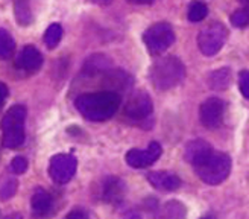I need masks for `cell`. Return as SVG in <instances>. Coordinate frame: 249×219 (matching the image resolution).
Segmentation results:
<instances>
[{"mask_svg": "<svg viewBox=\"0 0 249 219\" xmlns=\"http://www.w3.org/2000/svg\"><path fill=\"white\" fill-rule=\"evenodd\" d=\"M74 105L85 119L104 122L116 114L120 105V96L116 91L87 93L81 94Z\"/></svg>", "mask_w": 249, "mask_h": 219, "instance_id": "1", "label": "cell"}, {"mask_svg": "<svg viewBox=\"0 0 249 219\" xmlns=\"http://www.w3.org/2000/svg\"><path fill=\"white\" fill-rule=\"evenodd\" d=\"M185 78V67L177 56H166L158 59L151 67V79L155 89L164 91L177 87Z\"/></svg>", "mask_w": 249, "mask_h": 219, "instance_id": "2", "label": "cell"}, {"mask_svg": "<svg viewBox=\"0 0 249 219\" xmlns=\"http://www.w3.org/2000/svg\"><path fill=\"white\" fill-rule=\"evenodd\" d=\"M26 107H11L2 119L3 145L9 149H16L24 143V120H26Z\"/></svg>", "mask_w": 249, "mask_h": 219, "instance_id": "3", "label": "cell"}, {"mask_svg": "<svg viewBox=\"0 0 249 219\" xmlns=\"http://www.w3.org/2000/svg\"><path fill=\"white\" fill-rule=\"evenodd\" d=\"M231 172V158L223 152L211 154L207 160L196 167V174L205 184L217 186L222 181H225Z\"/></svg>", "mask_w": 249, "mask_h": 219, "instance_id": "4", "label": "cell"}, {"mask_svg": "<svg viewBox=\"0 0 249 219\" xmlns=\"http://www.w3.org/2000/svg\"><path fill=\"white\" fill-rule=\"evenodd\" d=\"M143 41L152 55H160L173 44L175 32L169 23H155L143 34Z\"/></svg>", "mask_w": 249, "mask_h": 219, "instance_id": "5", "label": "cell"}, {"mask_svg": "<svg viewBox=\"0 0 249 219\" xmlns=\"http://www.w3.org/2000/svg\"><path fill=\"white\" fill-rule=\"evenodd\" d=\"M227 29L222 23H210L197 35V46L205 56L216 55L227 40Z\"/></svg>", "mask_w": 249, "mask_h": 219, "instance_id": "6", "label": "cell"}, {"mask_svg": "<svg viewBox=\"0 0 249 219\" xmlns=\"http://www.w3.org/2000/svg\"><path fill=\"white\" fill-rule=\"evenodd\" d=\"M76 166L78 162L73 155L58 154L52 157L51 164H49V175L58 184H66V182H69L73 178L74 172H76Z\"/></svg>", "mask_w": 249, "mask_h": 219, "instance_id": "7", "label": "cell"}, {"mask_svg": "<svg viewBox=\"0 0 249 219\" xmlns=\"http://www.w3.org/2000/svg\"><path fill=\"white\" fill-rule=\"evenodd\" d=\"M225 105L219 97H208L201 104L199 108V119L201 124L208 129H216L222 125Z\"/></svg>", "mask_w": 249, "mask_h": 219, "instance_id": "8", "label": "cell"}, {"mask_svg": "<svg viewBox=\"0 0 249 219\" xmlns=\"http://www.w3.org/2000/svg\"><path fill=\"white\" fill-rule=\"evenodd\" d=\"M154 104L146 91H135L126 102L124 113L132 120H143L151 116Z\"/></svg>", "mask_w": 249, "mask_h": 219, "instance_id": "9", "label": "cell"}, {"mask_svg": "<svg viewBox=\"0 0 249 219\" xmlns=\"http://www.w3.org/2000/svg\"><path fill=\"white\" fill-rule=\"evenodd\" d=\"M161 155V146L157 142H152L147 149H131L126 152V163L131 167L143 169L154 164Z\"/></svg>", "mask_w": 249, "mask_h": 219, "instance_id": "10", "label": "cell"}, {"mask_svg": "<svg viewBox=\"0 0 249 219\" xmlns=\"http://www.w3.org/2000/svg\"><path fill=\"white\" fill-rule=\"evenodd\" d=\"M211 154H213V148L210 146V143L197 139V140H192L190 143H187L184 157L190 164L197 167V166H201Z\"/></svg>", "mask_w": 249, "mask_h": 219, "instance_id": "11", "label": "cell"}, {"mask_svg": "<svg viewBox=\"0 0 249 219\" xmlns=\"http://www.w3.org/2000/svg\"><path fill=\"white\" fill-rule=\"evenodd\" d=\"M16 66L24 72H36L43 66V55L34 46H24L16 59Z\"/></svg>", "mask_w": 249, "mask_h": 219, "instance_id": "12", "label": "cell"}, {"mask_svg": "<svg viewBox=\"0 0 249 219\" xmlns=\"http://www.w3.org/2000/svg\"><path fill=\"white\" fill-rule=\"evenodd\" d=\"M147 180L158 190L172 192V190L179 189V186H181L179 177L172 172H152L147 175Z\"/></svg>", "mask_w": 249, "mask_h": 219, "instance_id": "13", "label": "cell"}, {"mask_svg": "<svg viewBox=\"0 0 249 219\" xmlns=\"http://www.w3.org/2000/svg\"><path fill=\"white\" fill-rule=\"evenodd\" d=\"M31 202H32V212L36 216H46L52 210V197L43 187L35 189Z\"/></svg>", "mask_w": 249, "mask_h": 219, "instance_id": "14", "label": "cell"}, {"mask_svg": "<svg viewBox=\"0 0 249 219\" xmlns=\"http://www.w3.org/2000/svg\"><path fill=\"white\" fill-rule=\"evenodd\" d=\"M185 216L187 209L179 201H167L157 215L158 219H185Z\"/></svg>", "mask_w": 249, "mask_h": 219, "instance_id": "15", "label": "cell"}, {"mask_svg": "<svg viewBox=\"0 0 249 219\" xmlns=\"http://www.w3.org/2000/svg\"><path fill=\"white\" fill-rule=\"evenodd\" d=\"M231 70L230 69H219L216 72H211L208 76V85L214 90H227L231 85Z\"/></svg>", "mask_w": 249, "mask_h": 219, "instance_id": "16", "label": "cell"}, {"mask_svg": "<svg viewBox=\"0 0 249 219\" xmlns=\"http://www.w3.org/2000/svg\"><path fill=\"white\" fill-rule=\"evenodd\" d=\"M123 182L117 178H109L105 182V189H104V198L107 201L116 202L123 197Z\"/></svg>", "mask_w": 249, "mask_h": 219, "instance_id": "17", "label": "cell"}, {"mask_svg": "<svg viewBox=\"0 0 249 219\" xmlns=\"http://www.w3.org/2000/svg\"><path fill=\"white\" fill-rule=\"evenodd\" d=\"M16 41L12 38V35L6 31L0 28V58H9L14 52Z\"/></svg>", "mask_w": 249, "mask_h": 219, "instance_id": "18", "label": "cell"}, {"mask_svg": "<svg viewBox=\"0 0 249 219\" xmlns=\"http://www.w3.org/2000/svg\"><path fill=\"white\" fill-rule=\"evenodd\" d=\"M62 36V28L59 23H52L44 32V43L49 49H55Z\"/></svg>", "mask_w": 249, "mask_h": 219, "instance_id": "19", "label": "cell"}, {"mask_svg": "<svg viewBox=\"0 0 249 219\" xmlns=\"http://www.w3.org/2000/svg\"><path fill=\"white\" fill-rule=\"evenodd\" d=\"M207 16H208V8L202 2H192L189 12H187V17H189L190 21L193 23L202 21Z\"/></svg>", "mask_w": 249, "mask_h": 219, "instance_id": "20", "label": "cell"}, {"mask_svg": "<svg viewBox=\"0 0 249 219\" xmlns=\"http://www.w3.org/2000/svg\"><path fill=\"white\" fill-rule=\"evenodd\" d=\"M17 192V180L14 178H3L0 181V200H9Z\"/></svg>", "mask_w": 249, "mask_h": 219, "instance_id": "21", "label": "cell"}, {"mask_svg": "<svg viewBox=\"0 0 249 219\" xmlns=\"http://www.w3.org/2000/svg\"><path fill=\"white\" fill-rule=\"evenodd\" d=\"M231 24L235 28H246L249 26V6L235 11L231 16Z\"/></svg>", "mask_w": 249, "mask_h": 219, "instance_id": "22", "label": "cell"}, {"mask_svg": "<svg viewBox=\"0 0 249 219\" xmlns=\"http://www.w3.org/2000/svg\"><path fill=\"white\" fill-rule=\"evenodd\" d=\"M26 170H28V160L24 157L18 155V157H16L14 160L11 162V172L20 175V174L26 172Z\"/></svg>", "mask_w": 249, "mask_h": 219, "instance_id": "23", "label": "cell"}, {"mask_svg": "<svg viewBox=\"0 0 249 219\" xmlns=\"http://www.w3.org/2000/svg\"><path fill=\"white\" fill-rule=\"evenodd\" d=\"M239 87L242 94L249 99V72L248 70H242L239 73Z\"/></svg>", "mask_w": 249, "mask_h": 219, "instance_id": "24", "label": "cell"}, {"mask_svg": "<svg viewBox=\"0 0 249 219\" xmlns=\"http://www.w3.org/2000/svg\"><path fill=\"white\" fill-rule=\"evenodd\" d=\"M64 219H89V215L81 209H76V210H71Z\"/></svg>", "mask_w": 249, "mask_h": 219, "instance_id": "25", "label": "cell"}, {"mask_svg": "<svg viewBox=\"0 0 249 219\" xmlns=\"http://www.w3.org/2000/svg\"><path fill=\"white\" fill-rule=\"evenodd\" d=\"M6 97H8V87L3 82H0V105L6 101Z\"/></svg>", "mask_w": 249, "mask_h": 219, "instance_id": "26", "label": "cell"}, {"mask_svg": "<svg viewBox=\"0 0 249 219\" xmlns=\"http://www.w3.org/2000/svg\"><path fill=\"white\" fill-rule=\"evenodd\" d=\"M131 3H137V5H147V3H152L155 0H128Z\"/></svg>", "mask_w": 249, "mask_h": 219, "instance_id": "27", "label": "cell"}, {"mask_svg": "<svg viewBox=\"0 0 249 219\" xmlns=\"http://www.w3.org/2000/svg\"><path fill=\"white\" fill-rule=\"evenodd\" d=\"M5 219H21V215L20 213H12V215L6 216Z\"/></svg>", "mask_w": 249, "mask_h": 219, "instance_id": "28", "label": "cell"}, {"mask_svg": "<svg viewBox=\"0 0 249 219\" xmlns=\"http://www.w3.org/2000/svg\"><path fill=\"white\" fill-rule=\"evenodd\" d=\"M94 2H97V3H109L111 0H94Z\"/></svg>", "mask_w": 249, "mask_h": 219, "instance_id": "29", "label": "cell"}, {"mask_svg": "<svg viewBox=\"0 0 249 219\" xmlns=\"http://www.w3.org/2000/svg\"><path fill=\"white\" fill-rule=\"evenodd\" d=\"M128 219H142V218H140L139 215H132V216H129Z\"/></svg>", "mask_w": 249, "mask_h": 219, "instance_id": "30", "label": "cell"}, {"mask_svg": "<svg viewBox=\"0 0 249 219\" xmlns=\"http://www.w3.org/2000/svg\"><path fill=\"white\" fill-rule=\"evenodd\" d=\"M239 2H242V3H248V5H249V0H239Z\"/></svg>", "mask_w": 249, "mask_h": 219, "instance_id": "31", "label": "cell"}]
</instances>
